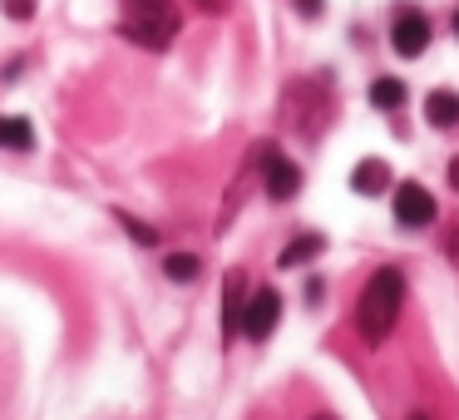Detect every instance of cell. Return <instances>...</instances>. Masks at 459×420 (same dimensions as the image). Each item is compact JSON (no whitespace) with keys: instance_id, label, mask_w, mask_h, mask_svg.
<instances>
[{"instance_id":"5","label":"cell","mask_w":459,"mask_h":420,"mask_svg":"<svg viewBox=\"0 0 459 420\" xmlns=\"http://www.w3.org/2000/svg\"><path fill=\"white\" fill-rule=\"evenodd\" d=\"M277 317H281V297H277V292H272V287L252 292L247 307H242V337H247V341H267L272 327H277Z\"/></svg>"},{"instance_id":"15","label":"cell","mask_w":459,"mask_h":420,"mask_svg":"<svg viewBox=\"0 0 459 420\" xmlns=\"http://www.w3.org/2000/svg\"><path fill=\"white\" fill-rule=\"evenodd\" d=\"M119 223H124V232H129L134 242H143V248H153V242H159V232L143 228V223H139V218H129V213H119Z\"/></svg>"},{"instance_id":"16","label":"cell","mask_w":459,"mask_h":420,"mask_svg":"<svg viewBox=\"0 0 459 420\" xmlns=\"http://www.w3.org/2000/svg\"><path fill=\"white\" fill-rule=\"evenodd\" d=\"M0 11H5V21H30L35 15V0H0Z\"/></svg>"},{"instance_id":"7","label":"cell","mask_w":459,"mask_h":420,"mask_svg":"<svg viewBox=\"0 0 459 420\" xmlns=\"http://www.w3.org/2000/svg\"><path fill=\"white\" fill-rule=\"evenodd\" d=\"M390 45H395V55H405V60L425 55L429 50V21L420 11H405L395 25H390Z\"/></svg>"},{"instance_id":"21","label":"cell","mask_w":459,"mask_h":420,"mask_svg":"<svg viewBox=\"0 0 459 420\" xmlns=\"http://www.w3.org/2000/svg\"><path fill=\"white\" fill-rule=\"evenodd\" d=\"M415 420H425V416H415Z\"/></svg>"},{"instance_id":"14","label":"cell","mask_w":459,"mask_h":420,"mask_svg":"<svg viewBox=\"0 0 459 420\" xmlns=\"http://www.w3.org/2000/svg\"><path fill=\"white\" fill-rule=\"evenodd\" d=\"M163 272H169L173 282H193L203 272V262L193 258V252H173V258H163Z\"/></svg>"},{"instance_id":"12","label":"cell","mask_w":459,"mask_h":420,"mask_svg":"<svg viewBox=\"0 0 459 420\" xmlns=\"http://www.w3.org/2000/svg\"><path fill=\"white\" fill-rule=\"evenodd\" d=\"M0 149H11V153H25V149H35V129H30V119H15V114H0Z\"/></svg>"},{"instance_id":"4","label":"cell","mask_w":459,"mask_h":420,"mask_svg":"<svg viewBox=\"0 0 459 420\" xmlns=\"http://www.w3.org/2000/svg\"><path fill=\"white\" fill-rule=\"evenodd\" d=\"M257 159H262V183H267V198H277V203L297 198V188H301V169H297V163L281 159L272 144H262Z\"/></svg>"},{"instance_id":"17","label":"cell","mask_w":459,"mask_h":420,"mask_svg":"<svg viewBox=\"0 0 459 420\" xmlns=\"http://www.w3.org/2000/svg\"><path fill=\"white\" fill-rule=\"evenodd\" d=\"M297 5V15H307V21H316L321 11H326V0H291Z\"/></svg>"},{"instance_id":"9","label":"cell","mask_w":459,"mask_h":420,"mask_svg":"<svg viewBox=\"0 0 459 420\" xmlns=\"http://www.w3.org/2000/svg\"><path fill=\"white\" fill-rule=\"evenodd\" d=\"M351 188L360 193V198H376V193L390 188V163L385 159H360L356 169H351Z\"/></svg>"},{"instance_id":"3","label":"cell","mask_w":459,"mask_h":420,"mask_svg":"<svg viewBox=\"0 0 459 420\" xmlns=\"http://www.w3.org/2000/svg\"><path fill=\"white\" fill-rule=\"evenodd\" d=\"M281 119L301 134V139H316L331 124V90L326 80H291L281 94Z\"/></svg>"},{"instance_id":"18","label":"cell","mask_w":459,"mask_h":420,"mask_svg":"<svg viewBox=\"0 0 459 420\" xmlns=\"http://www.w3.org/2000/svg\"><path fill=\"white\" fill-rule=\"evenodd\" d=\"M449 183H455V188H459V159L449 163Z\"/></svg>"},{"instance_id":"10","label":"cell","mask_w":459,"mask_h":420,"mask_svg":"<svg viewBox=\"0 0 459 420\" xmlns=\"http://www.w3.org/2000/svg\"><path fill=\"white\" fill-rule=\"evenodd\" d=\"M425 119L435 124V129H455L459 124V94L455 90H435L425 100Z\"/></svg>"},{"instance_id":"6","label":"cell","mask_w":459,"mask_h":420,"mask_svg":"<svg viewBox=\"0 0 459 420\" xmlns=\"http://www.w3.org/2000/svg\"><path fill=\"white\" fill-rule=\"evenodd\" d=\"M435 198H429V188H420V183H400L395 188V223L400 228H425V223H435Z\"/></svg>"},{"instance_id":"11","label":"cell","mask_w":459,"mask_h":420,"mask_svg":"<svg viewBox=\"0 0 459 420\" xmlns=\"http://www.w3.org/2000/svg\"><path fill=\"white\" fill-rule=\"evenodd\" d=\"M321 252H326V238H321V232H307V238H297V242H287V248H281V267H307V262H316Z\"/></svg>"},{"instance_id":"19","label":"cell","mask_w":459,"mask_h":420,"mask_svg":"<svg viewBox=\"0 0 459 420\" xmlns=\"http://www.w3.org/2000/svg\"><path fill=\"white\" fill-rule=\"evenodd\" d=\"M311 420H336V416H311Z\"/></svg>"},{"instance_id":"8","label":"cell","mask_w":459,"mask_h":420,"mask_svg":"<svg viewBox=\"0 0 459 420\" xmlns=\"http://www.w3.org/2000/svg\"><path fill=\"white\" fill-rule=\"evenodd\" d=\"M242 307H247V277L228 272L222 277V337H238L242 331Z\"/></svg>"},{"instance_id":"2","label":"cell","mask_w":459,"mask_h":420,"mask_svg":"<svg viewBox=\"0 0 459 420\" xmlns=\"http://www.w3.org/2000/svg\"><path fill=\"white\" fill-rule=\"evenodd\" d=\"M124 5V21H119V35L134 45H143V50H169L173 35H178L183 15L178 5H169V0H119Z\"/></svg>"},{"instance_id":"1","label":"cell","mask_w":459,"mask_h":420,"mask_svg":"<svg viewBox=\"0 0 459 420\" xmlns=\"http://www.w3.org/2000/svg\"><path fill=\"white\" fill-rule=\"evenodd\" d=\"M400 307H405V277H400V267L370 272V282L360 287V302H356V331H360V341H366V346H380V341L395 331Z\"/></svg>"},{"instance_id":"20","label":"cell","mask_w":459,"mask_h":420,"mask_svg":"<svg viewBox=\"0 0 459 420\" xmlns=\"http://www.w3.org/2000/svg\"><path fill=\"white\" fill-rule=\"evenodd\" d=\"M455 35H459V11H455Z\"/></svg>"},{"instance_id":"13","label":"cell","mask_w":459,"mask_h":420,"mask_svg":"<svg viewBox=\"0 0 459 420\" xmlns=\"http://www.w3.org/2000/svg\"><path fill=\"white\" fill-rule=\"evenodd\" d=\"M405 100H410V90H405L400 80H390V74H380V80H370V104H376V109L395 114Z\"/></svg>"}]
</instances>
